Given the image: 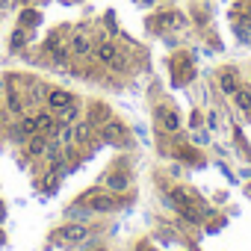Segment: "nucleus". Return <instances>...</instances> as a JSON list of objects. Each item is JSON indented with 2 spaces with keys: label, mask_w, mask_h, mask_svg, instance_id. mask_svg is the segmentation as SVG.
I'll use <instances>...</instances> for the list:
<instances>
[{
  "label": "nucleus",
  "mask_w": 251,
  "mask_h": 251,
  "mask_svg": "<svg viewBox=\"0 0 251 251\" xmlns=\"http://www.w3.org/2000/svg\"><path fill=\"white\" fill-rule=\"evenodd\" d=\"M92 59L103 68H112V62L118 59V45L109 42V39H98L95 42V50H92Z\"/></svg>",
  "instance_id": "obj_3"
},
{
  "label": "nucleus",
  "mask_w": 251,
  "mask_h": 251,
  "mask_svg": "<svg viewBox=\"0 0 251 251\" xmlns=\"http://www.w3.org/2000/svg\"><path fill=\"white\" fill-rule=\"evenodd\" d=\"M177 210H180V216H183L186 222H192V225H198V222H201V213H198V207H195L192 201H189V204H183V207H177Z\"/></svg>",
  "instance_id": "obj_20"
},
{
  "label": "nucleus",
  "mask_w": 251,
  "mask_h": 251,
  "mask_svg": "<svg viewBox=\"0 0 251 251\" xmlns=\"http://www.w3.org/2000/svg\"><path fill=\"white\" fill-rule=\"evenodd\" d=\"M0 109H3V98H0Z\"/></svg>",
  "instance_id": "obj_27"
},
{
  "label": "nucleus",
  "mask_w": 251,
  "mask_h": 251,
  "mask_svg": "<svg viewBox=\"0 0 251 251\" xmlns=\"http://www.w3.org/2000/svg\"><path fill=\"white\" fill-rule=\"evenodd\" d=\"M233 106H236L239 112H251V89H248V86H239V89L233 92Z\"/></svg>",
  "instance_id": "obj_16"
},
{
  "label": "nucleus",
  "mask_w": 251,
  "mask_h": 251,
  "mask_svg": "<svg viewBox=\"0 0 251 251\" xmlns=\"http://www.w3.org/2000/svg\"><path fill=\"white\" fill-rule=\"evenodd\" d=\"M3 6H6V0H0V9H3Z\"/></svg>",
  "instance_id": "obj_26"
},
{
  "label": "nucleus",
  "mask_w": 251,
  "mask_h": 251,
  "mask_svg": "<svg viewBox=\"0 0 251 251\" xmlns=\"http://www.w3.org/2000/svg\"><path fill=\"white\" fill-rule=\"evenodd\" d=\"M89 233H92L89 225H83V222H68V225L59 227V236H56V239L65 242V245H77V242H86Z\"/></svg>",
  "instance_id": "obj_2"
},
{
  "label": "nucleus",
  "mask_w": 251,
  "mask_h": 251,
  "mask_svg": "<svg viewBox=\"0 0 251 251\" xmlns=\"http://www.w3.org/2000/svg\"><path fill=\"white\" fill-rule=\"evenodd\" d=\"M48 145H50V136L39 130V133H33V136L27 139V145H24V148H27V157H30V160H39V157H45Z\"/></svg>",
  "instance_id": "obj_9"
},
{
  "label": "nucleus",
  "mask_w": 251,
  "mask_h": 251,
  "mask_svg": "<svg viewBox=\"0 0 251 251\" xmlns=\"http://www.w3.org/2000/svg\"><path fill=\"white\" fill-rule=\"evenodd\" d=\"M53 115H56V121H59V124H77V121H80V106H77V100H71L68 106L56 109Z\"/></svg>",
  "instance_id": "obj_14"
},
{
  "label": "nucleus",
  "mask_w": 251,
  "mask_h": 251,
  "mask_svg": "<svg viewBox=\"0 0 251 251\" xmlns=\"http://www.w3.org/2000/svg\"><path fill=\"white\" fill-rule=\"evenodd\" d=\"M21 3H24V6H30V3H33V0H21Z\"/></svg>",
  "instance_id": "obj_24"
},
{
  "label": "nucleus",
  "mask_w": 251,
  "mask_h": 251,
  "mask_svg": "<svg viewBox=\"0 0 251 251\" xmlns=\"http://www.w3.org/2000/svg\"><path fill=\"white\" fill-rule=\"evenodd\" d=\"M216 121H219V118H216V109H213V112H207V124H210V127H216Z\"/></svg>",
  "instance_id": "obj_22"
},
{
  "label": "nucleus",
  "mask_w": 251,
  "mask_h": 251,
  "mask_svg": "<svg viewBox=\"0 0 251 251\" xmlns=\"http://www.w3.org/2000/svg\"><path fill=\"white\" fill-rule=\"evenodd\" d=\"M27 33H30V30H24V27H15V33L9 36V50H12V53H21V50L27 48Z\"/></svg>",
  "instance_id": "obj_17"
},
{
  "label": "nucleus",
  "mask_w": 251,
  "mask_h": 251,
  "mask_svg": "<svg viewBox=\"0 0 251 251\" xmlns=\"http://www.w3.org/2000/svg\"><path fill=\"white\" fill-rule=\"evenodd\" d=\"M74 100V95L71 92H65V89H48V95H45V103H48V109H62V106H68Z\"/></svg>",
  "instance_id": "obj_10"
},
{
  "label": "nucleus",
  "mask_w": 251,
  "mask_h": 251,
  "mask_svg": "<svg viewBox=\"0 0 251 251\" xmlns=\"http://www.w3.org/2000/svg\"><path fill=\"white\" fill-rule=\"evenodd\" d=\"M42 21V15H39V9H21V18H18V27H24V30H33L36 24Z\"/></svg>",
  "instance_id": "obj_18"
},
{
  "label": "nucleus",
  "mask_w": 251,
  "mask_h": 251,
  "mask_svg": "<svg viewBox=\"0 0 251 251\" xmlns=\"http://www.w3.org/2000/svg\"><path fill=\"white\" fill-rule=\"evenodd\" d=\"M157 118H160V124H163L169 133H177L180 130V115L172 106H157Z\"/></svg>",
  "instance_id": "obj_11"
},
{
  "label": "nucleus",
  "mask_w": 251,
  "mask_h": 251,
  "mask_svg": "<svg viewBox=\"0 0 251 251\" xmlns=\"http://www.w3.org/2000/svg\"><path fill=\"white\" fill-rule=\"evenodd\" d=\"M98 127L89 121V118H80L77 124H74V145H80V148H89V145H95L98 142Z\"/></svg>",
  "instance_id": "obj_4"
},
{
  "label": "nucleus",
  "mask_w": 251,
  "mask_h": 251,
  "mask_svg": "<svg viewBox=\"0 0 251 251\" xmlns=\"http://www.w3.org/2000/svg\"><path fill=\"white\" fill-rule=\"evenodd\" d=\"M18 133H21V136H24V142H27V139L33 136V133H39V118H36V115H27V112H24V115L18 118Z\"/></svg>",
  "instance_id": "obj_15"
},
{
  "label": "nucleus",
  "mask_w": 251,
  "mask_h": 251,
  "mask_svg": "<svg viewBox=\"0 0 251 251\" xmlns=\"http://www.w3.org/2000/svg\"><path fill=\"white\" fill-rule=\"evenodd\" d=\"M59 45H62V30H56V33H50V36L45 39V45H42V50H45V53H53V50H56Z\"/></svg>",
  "instance_id": "obj_21"
},
{
  "label": "nucleus",
  "mask_w": 251,
  "mask_h": 251,
  "mask_svg": "<svg viewBox=\"0 0 251 251\" xmlns=\"http://www.w3.org/2000/svg\"><path fill=\"white\" fill-rule=\"evenodd\" d=\"M100 139L103 142H109V145H118V142H124L127 139V127H124L121 121H115V118H109L106 124H100Z\"/></svg>",
  "instance_id": "obj_6"
},
{
  "label": "nucleus",
  "mask_w": 251,
  "mask_h": 251,
  "mask_svg": "<svg viewBox=\"0 0 251 251\" xmlns=\"http://www.w3.org/2000/svg\"><path fill=\"white\" fill-rule=\"evenodd\" d=\"M92 213H112L118 210V198L109 192V195H92V204H89Z\"/></svg>",
  "instance_id": "obj_12"
},
{
  "label": "nucleus",
  "mask_w": 251,
  "mask_h": 251,
  "mask_svg": "<svg viewBox=\"0 0 251 251\" xmlns=\"http://www.w3.org/2000/svg\"><path fill=\"white\" fill-rule=\"evenodd\" d=\"M68 59H71V48H68V45H59V48L50 53V62H53L56 68H65V65H68Z\"/></svg>",
  "instance_id": "obj_19"
},
{
  "label": "nucleus",
  "mask_w": 251,
  "mask_h": 251,
  "mask_svg": "<svg viewBox=\"0 0 251 251\" xmlns=\"http://www.w3.org/2000/svg\"><path fill=\"white\" fill-rule=\"evenodd\" d=\"M86 118L95 124V127H100V124H106V121L112 118V109H109L106 103H92L89 112H86Z\"/></svg>",
  "instance_id": "obj_13"
},
{
  "label": "nucleus",
  "mask_w": 251,
  "mask_h": 251,
  "mask_svg": "<svg viewBox=\"0 0 251 251\" xmlns=\"http://www.w3.org/2000/svg\"><path fill=\"white\" fill-rule=\"evenodd\" d=\"M3 109H6L9 115L21 118V115L27 112V98H24L18 89H6V95H3Z\"/></svg>",
  "instance_id": "obj_7"
},
{
  "label": "nucleus",
  "mask_w": 251,
  "mask_h": 251,
  "mask_svg": "<svg viewBox=\"0 0 251 251\" xmlns=\"http://www.w3.org/2000/svg\"><path fill=\"white\" fill-rule=\"evenodd\" d=\"M98 251H106V248H98Z\"/></svg>",
  "instance_id": "obj_28"
},
{
  "label": "nucleus",
  "mask_w": 251,
  "mask_h": 251,
  "mask_svg": "<svg viewBox=\"0 0 251 251\" xmlns=\"http://www.w3.org/2000/svg\"><path fill=\"white\" fill-rule=\"evenodd\" d=\"M239 3H245V6H251V0H239Z\"/></svg>",
  "instance_id": "obj_25"
},
{
  "label": "nucleus",
  "mask_w": 251,
  "mask_h": 251,
  "mask_svg": "<svg viewBox=\"0 0 251 251\" xmlns=\"http://www.w3.org/2000/svg\"><path fill=\"white\" fill-rule=\"evenodd\" d=\"M65 45L71 48V56H77V59H89V56H92V50H95V39H92L86 30L71 33V39H68Z\"/></svg>",
  "instance_id": "obj_1"
},
{
  "label": "nucleus",
  "mask_w": 251,
  "mask_h": 251,
  "mask_svg": "<svg viewBox=\"0 0 251 251\" xmlns=\"http://www.w3.org/2000/svg\"><path fill=\"white\" fill-rule=\"evenodd\" d=\"M216 83H219V92H222V95L233 98V92L239 89V74H236V68H222Z\"/></svg>",
  "instance_id": "obj_8"
},
{
  "label": "nucleus",
  "mask_w": 251,
  "mask_h": 251,
  "mask_svg": "<svg viewBox=\"0 0 251 251\" xmlns=\"http://www.w3.org/2000/svg\"><path fill=\"white\" fill-rule=\"evenodd\" d=\"M3 219H6V207H3V204H0V222H3Z\"/></svg>",
  "instance_id": "obj_23"
},
{
  "label": "nucleus",
  "mask_w": 251,
  "mask_h": 251,
  "mask_svg": "<svg viewBox=\"0 0 251 251\" xmlns=\"http://www.w3.org/2000/svg\"><path fill=\"white\" fill-rule=\"evenodd\" d=\"M103 189L112 192V195H124V192L130 189V175L121 172V169H112V172L103 177Z\"/></svg>",
  "instance_id": "obj_5"
}]
</instances>
